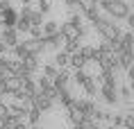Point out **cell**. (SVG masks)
Instances as JSON below:
<instances>
[{
  "label": "cell",
  "mask_w": 134,
  "mask_h": 129,
  "mask_svg": "<svg viewBox=\"0 0 134 129\" xmlns=\"http://www.w3.org/2000/svg\"><path fill=\"white\" fill-rule=\"evenodd\" d=\"M12 5H9V0H0V14L5 11V9H9Z\"/></svg>",
  "instance_id": "obj_27"
},
{
  "label": "cell",
  "mask_w": 134,
  "mask_h": 129,
  "mask_svg": "<svg viewBox=\"0 0 134 129\" xmlns=\"http://www.w3.org/2000/svg\"><path fill=\"white\" fill-rule=\"evenodd\" d=\"M43 41V48H48V50H59L64 43V36L59 34V32H55V34H48V36H41Z\"/></svg>",
  "instance_id": "obj_4"
},
{
  "label": "cell",
  "mask_w": 134,
  "mask_h": 129,
  "mask_svg": "<svg viewBox=\"0 0 134 129\" xmlns=\"http://www.w3.org/2000/svg\"><path fill=\"white\" fill-rule=\"evenodd\" d=\"M55 64L57 68H64V66H68V52H57V57H55Z\"/></svg>",
  "instance_id": "obj_19"
},
{
  "label": "cell",
  "mask_w": 134,
  "mask_h": 129,
  "mask_svg": "<svg viewBox=\"0 0 134 129\" xmlns=\"http://www.w3.org/2000/svg\"><path fill=\"white\" fill-rule=\"evenodd\" d=\"M41 113H43V111H39V109H36L34 104H32V107L27 109V113H25V118H27V120L32 122V125H39V120H41Z\"/></svg>",
  "instance_id": "obj_15"
},
{
  "label": "cell",
  "mask_w": 134,
  "mask_h": 129,
  "mask_svg": "<svg viewBox=\"0 0 134 129\" xmlns=\"http://www.w3.org/2000/svg\"><path fill=\"white\" fill-rule=\"evenodd\" d=\"M27 32H30V36H34V39H41V25H30V29H27Z\"/></svg>",
  "instance_id": "obj_22"
},
{
  "label": "cell",
  "mask_w": 134,
  "mask_h": 129,
  "mask_svg": "<svg viewBox=\"0 0 134 129\" xmlns=\"http://www.w3.org/2000/svg\"><path fill=\"white\" fill-rule=\"evenodd\" d=\"M23 45H25L27 54H39V52L43 50V41H41V39H34V36H30V39L23 43Z\"/></svg>",
  "instance_id": "obj_7"
},
{
  "label": "cell",
  "mask_w": 134,
  "mask_h": 129,
  "mask_svg": "<svg viewBox=\"0 0 134 129\" xmlns=\"http://www.w3.org/2000/svg\"><path fill=\"white\" fill-rule=\"evenodd\" d=\"M93 27H96L100 34L107 39V41L111 43L114 52H118V39H120V34H123L118 25H114L111 21H107V18H100V16H98V18L93 21Z\"/></svg>",
  "instance_id": "obj_1"
},
{
  "label": "cell",
  "mask_w": 134,
  "mask_h": 129,
  "mask_svg": "<svg viewBox=\"0 0 134 129\" xmlns=\"http://www.w3.org/2000/svg\"><path fill=\"white\" fill-rule=\"evenodd\" d=\"M120 125H125V129H134V115H125L120 120Z\"/></svg>",
  "instance_id": "obj_24"
},
{
  "label": "cell",
  "mask_w": 134,
  "mask_h": 129,
  "mask_svg": "<svg viewBox=\"0 0 134 129\" xmlns=\"http://www.w3.org/2000/svg\"><path fill=\"white\" fill-rule=\"evenodd\" d=\"M16 18H18V14H16L12 7H9V9H5V11H2V18H0V23H2L5 27H14V25H16Z\"/></svg>",
  "instance_id": "obj_11"
},
{
  "label": "cell",
  "mask_w": 134,
  "mask_h": 129,
  "mask_svg": "<svg viewBox=\"0 0 134 129\" xmlns=\"http://www.w3.org/2000/svg\"><path fill=\"white\" fill-rule=\"evenodd\" d=\"M98 5L105 9V11H109L114 18H125V16L130 14V5H127L125 0H100Z\"/></svg>",
  "instance_id": "obj_2"
},
{
  "label": "cell",
  "mask_w": 134,
  "mask_h": 129,
  "mask_svg": "<svg viewBox=\"0 0 134 129\" xmlns=\"http://www.w3.org/2000/svg\"><path fill=\"white\" fill-rule=\"evenodd\" d=\"M68 72H64V70H57V75L52 79H50V82H52V86H55L57 91H59V88H64V86H68Z\"/></svg>",
  "instance_id": "obj_12"
},
{
  "label": "cell",
  "mask_w": 134,
  "mask_h": 129,
  "mask_svg": "<svg viewBox=\"0 0 134 129\" xmlns=\"http://www.w3.org/2000/svg\"><path fill=\"white\" fill-rule=\"evenodd\" d=\"M64 43H66V50H64V52H68V54H71V52H75V50L80 48L77 41H64Z\"/></svg>",
  "instance_id": "obj_23"
},
{
  "label": "cell",
  "mask_w": 134,
  "mask_h": 129,
  "mask_svg": "<svg viewBox=\"0 0 134 129\" xmlns=\"http://www.w3.org/2000/svg\"><path fill=\"white\" fill-rule=\"evenodd\" d=\"M84 16H86V18H89V21H96V18H98V5H93V7L91 9H86V11H84Z\"/></svg>",
  "instance_id": "obj_20"
},
{
  "label": "cell",
  "mask_w": 134,
  "mask_h": 129,
  "mask_svg": "<svg viewBox=\"0 0 134 129\" xmlns=\"http://www.w3.org/2000/svg\"><path fill=\"white\" fill-rule=\"evenodd\" d=\"M71 23H73V25H82V21H80V16H77V14H73V16H71Z\"/></svg>",
  "instance_id": "obj_28"
},
{
  "label": "cell",
  "mask_w": 134,
  "mask_h": 129,
  "mask_svg": "<svg viewBox=\"0 0 134 129\" xmlns=\"http://www.w3.org/2000/svg\"><path fill=\"white\" fill-rule=\"evenodd\" d=\"M5 50H7V45H5V43L0 41V54H5Z\"/></svg>",
  "instance_id": "obj_30"
},
{
  "label": "cell",
  "mask_w": 134,
  "mask_h": 129,
  "mask_svg": "<svg viewBox=\"0 0 134 129\" xmlns=\"http://www.w3.org/2000/svg\"><path fill=\"white\" fill-rule=\"evenodd\" d=\"M100 93H102V97H105L109 104H116V86H109V84H102V88H100Z\"/></svg>",
  "instance_id": "obj_14"
},
{
  "label": "cell",
  "mask_w": 134,
  "mask_h": 129,
  "mask_svg": "<svg viewBox=\"0 0 134 129\" xmlns=\"http://www.w3.org/2000/svg\"><path fill=\"white\" fill-rule=\"evenodd\" d=\"M64 2H66V7H71V9L77 7V0H64Z\"/></svg>",
  "instance_id": "obj_29"
},
{
  "label": "cell",
  "mask_w": 134,
  "mask_h": 129,
  "mask_svg": "<svg viewBox=\"0 0 134 129\" xmlns=\"http://www.w3.org/2000/svg\"><path fill=\"white\" fill-rule=\"evenodd\" d=\"M132 48H134V36L130 34V32L120 34V39H118V50H120V52H132Z\"/></svg>",
  "instance_id": "obj_8"
},
{
  "label": "cell",
  "mask_w": 134,
  "mask_h": 129,
  "mask_svg": "<svg viewBox=\"0 0 134 129\" xmlns=\"http://www.w3.org/2000/svg\"><path fill=\"white\" fill-rule=\"evenodd\" d=\"M32 104H34L39 111H48V109L52 107V100H50L48 95H43L41 91H36V93L32 95Z\"/></svg>",
  "instance_id": "obj_5"
},
{
  "label": "cell",
  "mask_w": 134,
  "mask_h": 129,
  "mask_svg": "<svg viewBox=\"0 0 134 129\" xmlns=\"http://www.w3.org/2000/svg\"><path fill=\"white\" fill-rule=\"evenodd\" d=\"M80 86H82V88H84V91H86L89 95H96V82H93V77H91V75H86V77H84V82H82Z\"/></svg>",
  "instance_id": "obj_17"
},
{
  "label": "cell",
  "mask_w": 134,
  "mask_h": 129,
  "mask_svg": "<svg viewBox=\"0 0 134 129\" xmlns=\"http://www.w3.org/2000/svg\"><path fill=\"white\" fill-rule=\"evenodd\" d=\"M43 75L52 79V77L57 75V68H55V66H43Z\"/></svg>",
  "instance_id": "obj_25"
},
{
  "label": "cell",
  "mask_w": 134,
  "mask_h": 129,
  "mask_svg": "<svg viewBox=\"0 0 134 129\" xmlns=\"http://www.w3.org/2000/svg\"><path fill=\"white\" fill-rule=\"evenodd\" d=\"M68 64H71L73 68H84L89 61H86V59L80 54V50H75V52H71V54H68Z\"/></svg>",
  "instance_id": "obj_13"
},
{
  "label": "cell",
  "mask_w": 134,
  "mask_h": 129,
  "mask_svg": "<svg viewBox=\"0 0 134 129\" xmlns=\"http://www.w3.org/2000/svg\"><path fill=\"white\" fill-rule=\"evenodd\" d=\"M80 54L86 59V61H96V48H91V45H84V48H77Z\"/></svg>",
  "instance_id": "obj_18"
},
{
  "label": "cell",
  "mask_w": 134,
  "mask_h": 129,
  "mask_svg": "<svg viewBox=\"0 0 134 129\" xmlns=\"http://www.w3.org/2000/svg\"><path fill=\"white\" fill-rule=\"evenodd\" d=\"M0 41L5 43L7 48H14L16 43H18V32H16V27H5V29H2V36H0Z\"/></svg>",
  "instance_id": "obj_6"
},
{
  "label": "cell",
  "mask_w": 134,
  "mask_h": 129,
  "mask_svg": "<svg viewBox=\"0 0 134 129\" xmlns=\"http://www.w3.org/2000/svg\"><path fill=\"white\" fill-rule=\"evenodd\" d=\"M55 32H59V23H55V21H48V23H43V25H41V34H43V36L55 34Z\"/></svg>",
  "instance_id": "obj_16"
},
{
  "label": "cell",
  "mask_w": 134,
  "mask_h": 129,
  "mask_svg": "<svg viewBox=\"0 0 134 129\" xmlns=\"http://www.w3.org/2000/svg\"><path fill=\"white\" fill-rule=\"evenodd\" d=\"M120 95H123L125 100H130V95H132V91H130V86H123V88H120Z\"/></svg>",
  "instance_id": "obj_26"
},
{
  "label": "cell",
  "mask_w": 134,
  "mask_h": 129,
  "mask_svg": "<svg viewBox=\"0 0 134 129\" xmlns=\"http://www.w3.org/2000/svg\"><path fill=\"white\" fill-rule=\"evenodd\" d=\"M66 109H68V120L73 122V125H77V122H82V111L77 109V104H75V97H73V102L71 104H66Z\"/></svg>",
  "instance_id": "obj_10"
},
{
  "label": "cell",
  "mask_w": 134,
  "mask_h": 129,
  "mask_svg": "<svg viewBox=\"0 0 134 129\" xmlns=\"http://www.w3.org/2000/svg\"><path fill=\"white\" fill-rule=\"evenodd\" d=\"M59 34L64 36V41H80V36L84 34V29L80 25H73L71 21H66L59 25Z\"/></svg>",
  "instance_id": "obj_3"
},
{
  "label": "cell",
  "mask_w": 134,
  "mask_h": 129,
  "mask_svg": "<svg viewBox=\"0 0 134 129\" xmlns=\"http://www.w3.org/2000/svg\"><path fill=\"white\" fill-rule=\"evenodd\" d=\"M107 129H116V127H107Z\"/></svg>",
  "instance_id": "obj_32"
},
{
  "label": "cell",
  "mask_w": 134,
  "mask_h": 129,
  "mask_svg": "<svg viewBox=\"0 0 134 129\" xmlns=\"http://www.w3.org/2000/svg\"><path fill=\"white\" fill-rule=\"evenodd\" d=\"M75 104H77V109L82 111V115H89V118H93V111H96V104H93V100H75Z\"/></svg>",
  "instance_id": "obj_9"
},
{
  "label": "cell",
  "mask_w": 134,
  "mask_h": 129,
  "mask_svg": "<svg viewBox=\"0 0 134 129\" xmlns=\"http://www.w3.org/2000/svg\"><path fill=\"white\" fill-rule=\"evenodd\" d=\"M32 129H41V127H36V125H32Z\"/></svg>",
  "instance_id": "obj_31"
},
{
  "label": "cell",
  "mask_w": 134,
  "mask_h": 129,
  "mask_svg": "<svg viewBox=\"0 0 134 129\" xmlns=\"http://www.w3.org/2000/svg\"><path fill=\"white\" fill-rule=\"evenodd\" d=\"M36 9H39L41 14H48L50 11V2L48 0H39V2H36Z\"/></svg>",
  "instance_id": "obj_21"
}]
</instances>
